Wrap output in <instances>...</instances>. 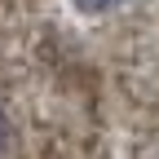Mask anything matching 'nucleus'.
<instances>
[{"mask_svg": "<svg viewBox=\"0 0 159 159\" xmlns=\"http://www.w3.org/2000/svg\"><path fill=\"white\" fill-rule=\"evenodd\" d=\"M84 13H102V9H115V5H124V0H75Z\"/></svg>", "mask_w": 159, "mask_h": 159, "instance_id": "1", "label": "nucleus"}, {"mask_svg": "<svg viewBox=\"0 0 159 159\" xmlns=\"http://www.w3.org/2000/svg\"><path fill=\"white\" fill-rule=\"evenodd\" d=\"M9 155V119H5V111H0V159Z\"/></svg>", "mask_w": 159, "mask_h": 159, "instance_id": "2", "label": "nucleus"}]
</instances>
